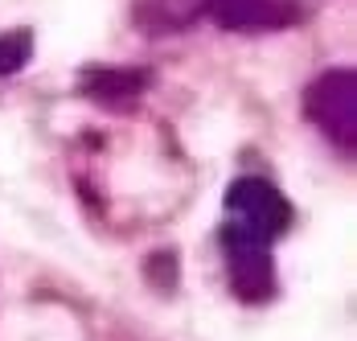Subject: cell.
Instances as JSON below:
<instances>
[{"instance_id":"7","label":"cell","mask_w":357,"mask_h":341,"mask_svg":"<svg viewBox=\"0 0 357 341\" xmlns=\"http://www.w3.org/2000/svg\"><path fill=\"white\" fill-rule=\"evenodd\" d=\"M148 275H152V284H160V288L169 292V288L177 284V275H173V255H169V251H165V255H156V259L148 263Z\"/></svg>"},{"instance_id":"6","label":"cell","mask_w":357,"mask_h":341,"mask_svg":"<svg viewBox=\"0 0 357 341\" xmlns=\"http://www.w3.org/2000/svg\"><path fill=\"white\" fill-rule=\"evenodd\" d=\"M29 54H33V37H29V29H13V34H4L0 37V78L17 74V70L29 62Z\"/></svg>"},{"instance_id":"3","label":"cell","mask_w":357,"mask_h":341,"mask_svg":"<svg viewBox=\"0 0 357 341\" xmlns=\"http://www.w3.org/2000/svg\"><path fill=\"white\" fill-rule=\"evenodd\" d=\"M222 251H226V268H230V284H234L238 300H247V305L267 300V296H271V288H275L271 242L222 231Z\"/></svg>"},{"instance_id":"4","label":"cell","mask_w":357,"mask_h":341,"mask_svg":"<svg viewBox=\"0 0 357 341\" xmlns=\"http://www.w3.org/2000/svg\"><path fill=\"white\" fill-rule=\"evenodd\" d=\"M210 17L234 34H267L287 29L296 21V8L287 0H210Z\"/></svg>"},{"instance_id":"5","label":"cell","mask_w":357,"mask_h":341,"mask_svg":"<svg viewBox=\"0 0 357 341\" xmlns=\"http://www.w3.org/2000/svg\"><path fill=\"white\" fill-rule=\"evenodd\" d=\"M82 95L111 107H123V103H136L148 91V70H123V66H95L82 70Z\"/></svg>"},{"instance_id":"1","label":"cell","mask_w":357,"mask_h":341,"mask_svg":"<svg viewBox=\"0 0 357 341\" xmlns=\"http://www.w3.org/2000/svg\"><path fill=\"white\" fill-rule=\"evenodd\" d=\"M291 226V205L287 198L263 177H238L226 194V222L222 231L247 235V239L275 242Z\"/></svg>"},{"instance_id":"2","label":"cell","mask_w":357,"mask_h":341,"mask_svg":"<svg viewBox=\"0 0 357 341\" xmlns=\"http://www.w3.org/2000/svg\"><path fill=\"white\" fill-rule=\"evenodd\" d=\"M308 119L341 152H357V78L354 70H324L304 91Z\"/></svg>"}]
</instances>
